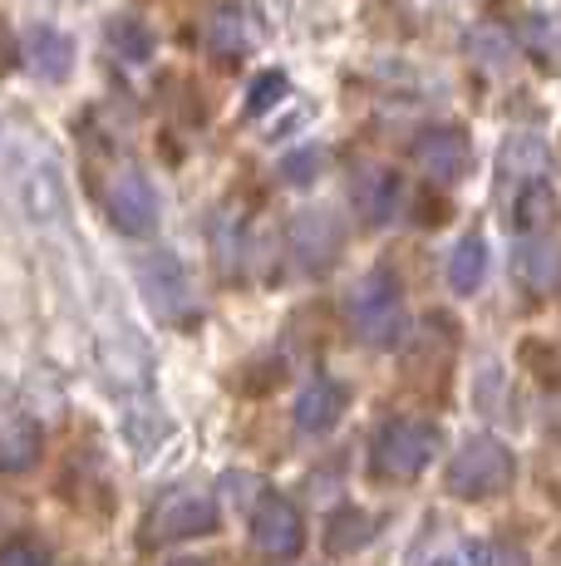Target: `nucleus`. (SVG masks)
Returning a JSON list of instances; mask_svg holds the SVG:
<instances>
[{
    "instance_id": "obj_1",
    "label": "nucleus",
    "mask_w": 561,
    "mask_h": 566,
    "mask_svg": "<svg viewBox=\"0 0 561 566\" xmlns=\"http://www.w3.org/2000/svg\"><path fill=\"white\" fill-rule=\"evenodd\" d=\"M0 168H6V188L15 207L35 227H60L70 217V192H64L60 163L35 144V138L10 134V144L0 148Z\"/></svg>"
},
{
    "instance_id": "obj_2",
    "label": "nucleus",
    "mask_w": 561,
    "mask_h": 566,
    "mask_svg": "<svg viewBox=\"0 0 561 566\" xmlns=\"http://www.w3.org/2000/svg\"><path fill=\"white\" fill-rule=\"evenodd\" d=\"M438 459V429L428 419H394L374 439V468L390 478H414Z\"/></svg>"
},
{
    "instance_id": "obj_3",
    "label": "nucleus",
    "mask_w": 561,
    "mask_h": 566,
    "mask_svg": "<svg viewBox=\"0 0 561 566\" xmlns=\"http://www.w3.org/2000/svg\"><path fill=\"white\" fill-rule=\"evenodd\" d=\"M507 483H512V453L498 439H473L448 468V488L458 497H493Z\"/></svg>"
},
{
    "instance_id": "obj_4",
    "label": "nucleus",
    "mask_w": 561,
    "mask_h": 566,
    "mask_svg": "<svg viewBox=\"0 0 561 566\" xmlns=\"http://www.w3.org/2000/svg\"><path fill=\"white\" fill-rule=\"evenodd\" d=\"M104 212L124 237H148L158 227V192L138 168H118L104 182Z\"/></svg>"
},
{
    "instance_id": "obj_5",
    "label": "nucleus",
    "mask_w": 561,
    "mask_h": 566,
    "mask_svg": "<svg viewBox=\"0 0 561 566\" xmlns=\"http://www.w3.org/2000/svg\"><path fill=\"white\" fill-rule=\"evenodd\" d=\"M138 286H144L148 306H154L163 321H182V315L198 311V296H192V276L172 252H148L138 261Z\"/></svg>"
},
{
    "instance_id": "obj_6",
    "label": "nucleus",
    "mask_w": 561,
    "mask_h": 566,
    "mask_svg": "<svg viewBox=\"0 0 561 566\" xmlns=\"http://www.w3.org/2000/svg\"><path fill=\"white\" fill-rule=\"evenodd\" d=\"M354 325L370 345H394L404 331V301H399V281L390 271H374L360 291H354Z\"/></svg>"
},
{
    "instance_id": "obj_7",
    "label": "nucleus",
    "mask_w": 561,
    "mask_h": 566,
    "mask_svg": "<svg viewBox=\"0 0 561 566\" xmlns=\"http://www.w3.org/2000/svg\"><path fill=\"white\" fill-rule=\"evenodd\" d=\"M300 542H306V522L286 503V497H266L252 513V547L262 557H296Z\"/></svg>"
},
{
    "instance_id": "obj_8",
    "label": "nucleus",
    "mask_w": 561,
    "mask_h": 566,
    "mask_svg": "<svg viewBox=\"0 0 561 566\" xmlns=\"http://www.w3.org/2000/svg\"><path fill=\"white\" fill-rule=\"evenodd\" d=\"M350 202L370 227H390L404 207V182L394 168H360L350 182Z\"/></svg>"
},
{
    "instance_id": "obj_9",
    "label": "nucleus",
    "mask_w": 561,
    "mask_h": 566,
    "mask_svg": "<svg viewBox=\"0 0 561 566\" xmlns=\"http://www.w3.org/2000/svg\"><path fill=\"white\" fill-rule=\"evenodd\" d=\"M290 252L306 271H326L340 252V232L330 222V212H300L290 222Z\"/></svg>"
},
{
    "instance_id": "obj_10",
    "label": "nucleus",
    "mask_w": 561,
    "mask_h": 566,
    "mask_svg": "<svg viewBox=\"0 0 561 566\" xmlns=\"http://www.w3.org/2000/svg\"><path fill=\"white\" fill-rule=\"evenodd\" d=\"M25 64H30V74H40V80H50V84L70 80L74 74V40L55 25H30L25 30Z\"/></svg>"
},
{
    "instance_id": "obj_11",
    "label": "nucleus",
    "mask_w": 561,
    "mask_h": 566,
    "mask_svg": "<svg viewBox=\"0 0 561 566\" xmlns=\"http://www.w3.org/2000/svg\"><path fill=\"white\" fill-rule=\"evenodd\" d=\"M414 163L438 182H453L463 168H468V138L458 128H428L414 144Z\"/></svg>"
},
{
    "instance_id": "obj_12",
    "label": "nucleus",
    "mask_w": 561,
    "mask_h": 566,
    "mask_svg": "<svg viewBox=\"0 0 561 566\" xmlns=\"http://www.w3.org/2000/svg\"><path fill=\"white\" fill-rule=\"evenodd\" d=\"M218 527V507H212V497H168L163 507H158V522L154 532L168 542H188V537H208V532Z\"/></svg>"
},
{
    "instance_id": "obj_13",
    "label": "nucleus",
    "mask_w": 561,
    "mask_h": 566,
    "mask_svg": "<svg viewBox=\"0 0 561 566\" xmlns=\"http://www.w3.org/2000/svg\"><path fill=\"white\" fill-rule=\"evenodd\" d=\"M340 413H345V385H336V379H326V375L310 379V385H300V395H296V423L306 433L336 429Z\"/></svg>"
},
{
    "instance_id": "obj_14",
    "label": "nucleus",
    "mask_w": 561,
    "mask_h": 566,
    "mask_svg": "<svg viewBox=\"0 0 561 566\" xmlns=\"http://www.w3.org/2000/svg\"><path fill=\"white\" fill-rule=\"evenodd\" d=\"M512 266H517V276H522L527 286L552 291L557 281H561V247L547 242V237H527V242L517 247Z\"/></svg>"
},
{
    "instance_id": "obj_15",
    "label": "nucleus",
    "mask_w": 561,
    "mask_h": 566,
    "mask_svg": "<svg viewBox=\"0 0 561 566\" xmlns=\"http://www.w3.org/2000/svg\"><path fill=\"white\" fill-rule=\"evenodd\" d=\"M444 276L458 296H473V291L488 281V242H483V237H463V242L448 252Z\"/></svg>"
},
{
    "instance_id": "obj_16",
    "label": "nucleus",
    "mask_w": 561,
    "mask_h": 566,
    "mask_svg": "<svg viewBox=\"0 0 561 566\" xmlns=\"http://www.w3.org/2000/svg\"><path fill=\"white\" fill-rule=\"evenodd\" d=\"M547 144L542 138H532V134H517V138H507V148H502V172L512 182H532V178H547Z\"/></svg>"
},
{
    "instance_id": "obj_17",
    "label": "nucleus",
    "mask_w": 561,
    "mask_h": 566,
    "mask_svg": "<svg viewBox=\"0 0 561 566\" xmlns=\"http://www.w3.org/2000/svg\"><path fill=\"white\" fill-rule=\"evenodd\" d=\"M109 45H114V54L124 64H148V60H154L158 40H154V30H148L138 15H114L109 20Z\"/></svg>"
},
{
    "instance_id": "obj_18",
    "label": "nucleus",
    "mask_w": 561,
    "mask_h": 566,
    "mask_svg": "<svg viewBox=\"0 0 561 566\" xmlns=\"http://www.w3.org/2000/svg\"><path fill=\"white\" fill-rule=\"evenodd\" d=\"M557 212V198H552V188H547L542 178H532V182H522L517 188V202H512V222L522 227V232H537V227H547V217Z\"/></svg>"
},
{
    "instance_id": "obj_19",
    "label": "nucleus",
    "mask_w": 561,
    "mask_h": 566,
    "mask_svg": "<svg viewBox=\"0 0 561 566\" xmlns=\"http://www.w3.org/2000/svg\"><path fill=\"white\" fill-rule=\"evenodd\" d=\"M364 537H370V517H360L354 507H345L330 522V552H354V547H364Z\"/></svg>"
},
{
    "instance_id": "obj_20",
    "label": "nucleus",
    "mask_w": 561,
    "mask_h": 566,
    "mask_svg": "<svg viewBox=\"0 0 561 566\" xmlns=\"http://www.w3.org/2000/svg\"><path fill=\"white\" fill-rule=\"evenodd\" d=\"M468 45L478 50V60L488 64V70H502L507 60H512V40L502 35V30H493V25H483V30H473L468 35Z\"/></svg>"
},
{
    "instance_id": "obj_21",
    "label": "nucleus",
    "mask_w": 561,
    "mask_h": 566,
    "mask_svg": "<svg viewBox=\"0 0 561 566\" xmlns=\"http://www.w3.org/2000/svg\"><path fill=\"white\" fill-rule=\"evenodd\" d=\"M242 15H236V10H218V15H212V25H208V45L212 50H222V54H236L242 50Z\"/></svg>"
},
{
    "instance_id": "obj_22",
    "label": "nucleus",
    "mask_w": 561,
    "mask_h": 566,
    "mask_svg": "<svg viewBox=\"0 0 561 566\" xmlns=\"http://www.w3.org/2000/svg\"><path fill=\"white\" fill-rule=\"evenodd\" d=\"M272 94H286V74H266V80H256L252 84V114H256V108H272L276 99H272Z\"/></svg>"
},
{
    "instance_id": "obj_23",
    "label": "nucleus",
    "mask_w": 561,
    "mask_h": 566,
    "mask_svg": "<svg viewBox=\"0 0 561 566\" xmlns=\"http://www.w3.org/2000/svg\"><path fill=\"white\" fill-rule=\"evenodd\" d=\"M0 566H50V557L40 547H30V542H15V547L0 552Z\"/></svg>"
},
{
    "instance_id": "obj_24",
    "label": "nucleus",
    "mask_w": 561,
    "mask_h": 566,
    "mask_svg": "<svg viewBox=\"0 0 561 566\" xmlns=\"http://www.w3.org/2000/svg\"><path fill=\"white\" fill-rule=\"evenodd\" d=\"M320 168V154L316 148H306V158H286L280 163V172H286V182H310V172Z\"/></svg>"
},
{
    "instance_id": "obj_25",
    "label": "nucleus",
    "mask_w": 561,
    "mask_h": 566,
    "mask_svg": "<svg viewBox=\"0 0 561 566\" xmlns=\"http://www.w3.org/2000/svg\"><path fill=\"white\" fill-rule=\"evenodd\" d=\"M172 566H208V562H198V557H182V562H172Z\"/></svg>"
}]
</instances>
